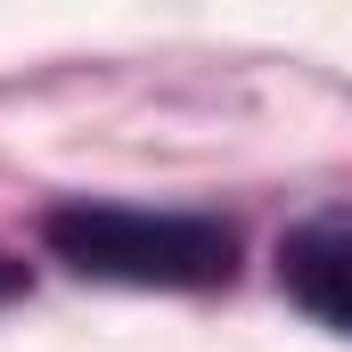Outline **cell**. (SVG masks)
I'll return each mask as SVG.
<instances>
[{"label": "cell", "mask_w": 352, "mask_h": 352, "mask_svg": "<svg viewBox=\"0 0 352 352\" xmlns=\"http://www.w3.org/2000/svg\"><path fill=\"white\" fill-rule=\"evenodd\" d=\"M16 295H25V263H8V254H0V303H16Z\"/></svg>", "instance_id": "obj_3"}, {"label": "cell", "mask_w": 352, "mask_h": 352, "mask_svg": "<svg viewBox=\"0 0 352 352\" xmlns=\"http://www.w3.org/2000/svg\"><path fill=\"white\" fill-rule=\"evenodd\" d=\"M41 246L74 278L148 287V295H205L238 278V230L188 205H123V197H66L41 213Z\"/></svg>", "instance_id": "obj_1"}, {"label": "cell", "mask_w": 352, "mask_h": 352, "mask_svg": "<svg viewBox=\"0 0 352 352\" xmlns=\"http://www.w3.org/2000/svg\"><path fill=\"white\" fill-rule=\"evenodd\" d=\"M278 287L320 320L352 336V205H328L278 238Z\"/></svg>", "instance_id": "obj_2"}]
</instances>
